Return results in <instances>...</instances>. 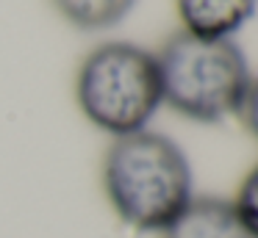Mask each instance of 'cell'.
I'll use <instances>...</instances> for the list:
<instances>
[{"mask_svg":"<svg viewBox=\"0 0 258 238\" xmlns=\"http://www.w3.org/2000/svg\"><path fill=\"white\" fill-rule=\"evenodd\" d=\"M100 177L111 210L139 232H161L195 197L191 166L180 144L147 127L114 138Z\"/></svg>","mask_w":258,"mask_h":238,"instance_id":"cell-1","label":"cell"},{"mask_svg":"<svg viewBox=\"0 0 258 238\" xmlns=\"http://www.w3.org/2000/svg\"><path fill=\"white\" fill-rule=\"evenodd\" d=\"M164 103L195 122H222L241 105L252 75L233 39H200L183 28L156 53Z\"/></svg>","mask_w":258,"mask_h":238,"instance_id":"cell-2","label":"cell"},{"mask_svg":"<svg viewBox=\"0 0 258 238\" xmlns=\"http://www.w3.org/2000/svg\"><path fill=\"white\" fill-rule=\"evenodd\" d=\"M75 100L86 119L114 138L145 130L164 105L156 53L134 42L97 44L78 66Z\"/></svg>","mask_w":258,"mask_h":238,"instance_id":"cell-3","label":"cell"},{"mask_svg":"<svg viewBox=\"0 0 258 238\" xmlns=\"http://www.w3.org/2000/svg\"><path fill=\"white\" fill-rule=\"evenodd\" d=\"M161 238H255L241 221L233 199L191 197L189 205L161 230Z\"/></svg>","mask_w":258,"mask_h":238,"instance_id":"cell-4","label":"cell"},{"mask_svg":"<svg viewBox=\"0 0 258 238\" xmlns=\"http://www.w3.org/2000/svg\"><path fill=\"white\" fill-rule=\"evenodd\" d=\"M258 0H175L180 25L200 39H230L250 17Z\"/></svg>","mask_w":258,"mask_h":238,"instance_id":"cell-5","label":"cell"},{"mask_svg":"<svg viewBox=\"0 0 258 238\" xmlns=\"http://www.w3.org/2000/svg\"><path fill=\"white\" fill-rule=\"evenodd\" d=\"M53 6L78 31H106L131 14L136 0H53Z\"/></svg>","mask_w":258,"mask_h":238,"instance_id":"cell-6","label":"cell"},{"mask_svg":"<svg viewBox=\"0 0 258 238\" xmlns=\"http://www.w3.org/2000/svg\"><path fill=\"white\" fill-rule=\"evenodd\" d=\"M233 205L239 210L241 221L250 227V232L258 238V164L244 175V180L239 183V191L233 197Z\"/></svg>","mask_w":258,"mask_h":238,"instance_id":"cell-7","label":"cell"},{"mask_svg":"<svg viewBox=\"0 0 258 238\" xmlns=\"http://www.w3.org/2000/svg\"><path fill=\"white\" fill-rule=\"evenodd\" d=\"M236 114L241 116V125L250 130L252 138H258V77H252L250 86H247L244 97H241V105Z\"/></svg>","mask_w":258,"mask_h":238,"instance_id":"cell-8","label":"cell"}]
</instances>
